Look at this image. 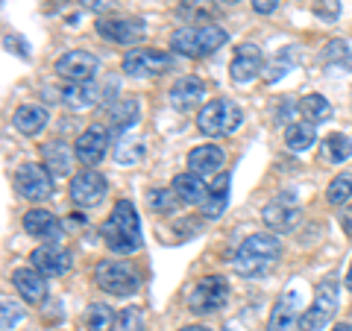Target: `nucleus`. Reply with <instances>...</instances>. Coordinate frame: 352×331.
Segmentation results:
<instances>
[{
	"instance_id": "19",
	"label": "nucleus",
	"mask_w": 352,
	"mask_h": 331,
	"mask_svg": "<svg viewBox=\"0 0 352 331\" xmlns=\"http://www.w3.org/2000/svg\"><path fill=\"white\" fill-rule=\"evenodd\" d=\"M12 284L18 288V293L24 296V302L38 305L47 296V284H44V275L36 267H21L12 273Z\"/></svg>"
},
{
	"instance_id": "45",
	"label": "nucleus",
	"mask_w": 352,
	"mask_h": 331,
	"mask_svg": "<svg viewBox=\"0 0 352 331\" xmlns=\"http://www.w3.org/2000/svg\"><path fill=\"white\" fill-rule=\"evenodd\" d=\"M291 109H294V103H291V100H285V103L279 106V112H276V124H285V115H288Z\"/></svg>"
},
{
	"instance_id": "24",
	"label": "nucleus",
	"mask_w": 352,
	"mask_h": 331,
	"mask_svg": "<svg viewBox=\"0 0 352 331\" xmlns=\"http://www.w3.org/2000/svg\"><path fill=\"white\" fill-rule=\"evenodd\" d=\"M12 126L27 138H36L38 132L47 126V109L36 106V103H27V106H18L15 115H12Z\"/></svg>"
},
{
	"instance_id": "16",
	"label": "nucleus",
	"mask_w": 352,
	"mask_h": 331,
	"mask_svg": "<svg viewBox=\"0 0 352 331\" xmlns=\"http://www.w3.org/2000/svg\"><path fill=\"white\" fill-rule=\"evenodd\" d=\"M300 205L291 203V196H279L261 208V220L270 231H291L296 223H300Z\"/></svg>"
},
{
	"instance_id": "47",
	"label": "nucleus",
	"mask_w": 352,
	"mask_h": 331,
	"mask_svg": "<svg viewBox=\"0 0 352 331\" xmlns=\"http://www.w3.org/2000/svg\"><path fill=\"white\" fill-rule=\"evenodd\" d=\"M179 331H208L206 326H185V328H179Z\"/></svg>"
},
{
	"instance_id": "18",
	"label": "nucleus",
	"mask_w": 352,
	"mask_h": 331,
	"mask_svg": "<svg viewBox=\"0 0 352 331\" xmlns=\"http://www.w3.org/2000/svg\"><path fill=\"white\" fill-rule=\"evenodd\" d=\"M296 305H300V296L294 290H285L270 311L267 331H296V326H300V319H296Z\"/></svg>"
},
{
	"instance_id": "32",
	"label": "nucleus",
	"mask_w": 352,
	"mask_h": 331,
	"mask_svg": "<svg viewBox=\"0 0 352 331\" xmlns=\"http://www.w3.org/2000/svg\"><path fill=\"white\" fill-rule=\"evenodd\" d=\"M323 156L332 164H344L352 159V138L344 132H332V135L323 138Z\"/></svg>"
},
{
	"instance_id": "7",
	"label": "nucleus",
	"mask_w": 352,
	"mask_h": 331,
	"mask_svg": "<svg viewBox=\"0 0 352 331\" xmlns=\"http://www.w3.org/2000/svg\"><path fill=\"white\" fill-rule=\"evenodd\" d=\"M226 299H229V282L223 275H206L188 293V311L197 317L214 314L226 305Z\"/></svg>"
},
{
	"instance_id": "50",
	"label": "nucleus",
	"mask_w": 352,
	"mask_h": 331,
	"mask_svg": "<svg viewBox=\"0 0 352 331\" xmlns=\"http://www.w3.org/2000/svg\"><path fill=\"white\" fill-rule=\"evenodd\" d=\"M223 331H232V328H223Z\"/></svg>"
},
{
	"instance_id": "22",
	"label": "nucleus",
	"mask_w": 352,
	"mask_h": 331,
	"mask_svg": "<svg viewBox=\"0 0 352 331\" xmlns=\"http://www.w3.org/2000/svg\"><path fill=\"white\" fill-rule=\"evenodd\" d=\"M223 161H226V152L220 150L217 144H200V147H194L188 152V168L197 176H212V173H217L220 168H223Z\"/></svg>"
},
{
	"instance_id": "10",
	"label": "nucleus",
	"mask_w": 352,
	"mask_h": 331,
	"mask_svg": "<svg viewBox=\"0 0 352 331\" xmlns=\"http://www.w3.org/2000/svg\"><path fill=\"white\" fill-rule=\"evenodd\" d=\"M106 194H109V182H106V176L97 170H82L71 179V203L76 208L100 205L106 200Z\"/></svg>"
},
{
	"instance_id": "35",
	"label": "nucleus",
	"mask_w": 352,
	"mask_h": 331,
	"mask_svg": "<svg viewBox=\"0 0 352 331\" xmlns=\"http://www.w3.org/2000/svg\"><path fill=\"white\" fill-rule=\"evenodd\" d=\"M291 65H294V47H282L276 56H273L267 65H264V73H261V76H264L267 82H279L282 76L291 71Z\"/></svg>"
},
{
	"instance_id": "9",
	"label": "nucleus",
	"mask_w": 352,
	"mask_h": 331,
	"mask_svg": "<svg viewBox=\"0 0 352 331\" xmlns=\"http://www.w3.org/2000/svg\"><path fill=\"white\" fill-rule=\"evenodd\" d=\"M15 191L30 203H44L53 196V173L44 164L27 161L15 170Z\"/></svg>"
},
{
	"instance_id": "46",
	"label": "nucleus",
	"mask_w": 352,
	"mask_h": 331,
	"mask_svg": "<svg viewBox=\"0 0 352 331\" xmlns=\"http://www.w3.org/2000/svg\"><path fill=\"white\" fill-rule=\"evenodd\" d=\"M344 284H346L349 293H352V264H349V270H346V279H344Z\"/></svg>"
},
{
	"instance_id": "25",
	"label": "nucleus",
	"mask_w": 352,
	"mask_h": 331,
	"mask_svg": "<svg viewBox=\"0 0 352 331\" xmlns=\"http://www.w3.org/2000/svg\"><path fill=\"white\" fill-rule=\"evenodd\" d=\"M229 185H232L229 173H217L214 176V182L208 185V194L203 200V217L217 220L220 214L226 212V205H229Z\"/></svg>"
},
{
	"instance_id": "38",
	"label": "nucleus",
	"mask_w": 352,
	"mask_h": 331,
	"mask_svg": "<svg viewBox=\"0 0 352 331\" xmlns=\"http://www.w3.org/2000/svg\"><path fill=\"white\" fill-rule=\"evenodd\" d=\"M118 331H147V323H144V311L135 305L124 308V311L118 314V323H115Z\"/></svg>"
},
{
	"instance_id": "13",
	"label": "nucleus",
	"mask_w": 352,
	"mask_h": 331,
	"mask_svg": "<svg viewBox=\"0 0 352 331\" xmlns=\"http://www.w3.org/2000/svg\"><path fill=\"white\" fill-rule=\"evenodd\" d=\"M30 261L44 279H59V275H65L71 270L74 255H71V249H65L59 244H44V247H38L36 252H32Z\"/></svg>"
},
{
	"instance_id": "41",
	"label": "nucleus",
	"mask_w": 352,
	"mask_h": 331,
	"mask_svg": "<svg viewBox=\"0 0 352 331\" xmlns=\"http://www.w3.org/2000/svg\"><path fill=\"white\" fill-rule=\"evenodd\" d=\"M3 47L9 53H15V56H21V59H30V44L21 36H15V32H12V36H9V32L3 36Z\"/></svg>"
},
{
	"instance_id": "11",
	"label": "nucleus",
	"mask_w": 352,
	"mask_h": 331,
	"mask_svg": "<svg viewBox=\"0 0 352 331\" xmlns=\"http://www.w3.org/2000/svg\"><path fill=\"white\" fill-rule=\"evenodd\" d=\"M97 68H100V59L88 50H68L56 59V76L65 82H91Z\"/></svg>"
},
{
	"instance_id": "43",
	"label": "nucleus",
	"mask_w": 352,
	"mask_h": 331,
	"mask_svg": "<svg viewBox=\"0 0 352 331\" xmlns=\"http://www.w3.org/2000/svg\"><path fill=\"white\" fill-rule=\"evenodd\" d=\"M250 3H252V12L256 15H270V12H276L279 0H250Z\"/></svg>"
},
{
	"instance_id": "34",
	"label": "nucleus",
	"mask_w": 352,
	"mask_h": 331,
	"mask_svg": "<svg viewBox=\"0 0 352 331\" xmlns=\"http://www.w3.org/2000/svg\"><path fill=\"white\" fill-rule=\"evenodd\" d=\"M115 323H118V314L109 305H103V302H91V305H88L85 326L91 328V331H109Z\"/></svg>"
},
{
	"instance_id": "8",
	"label": "nucleus",
	"mask_w": 352,
	"mask_h": 331,
	"mask_svg": "<svg viewBox=\"0 0 352 331\" xmlns=\"http://www.w3.org/2000/svg\"><path fill=\"white\" fill-rule=\"evenodd\" d=\"M120 68L129 76H162L176 68V56L168 50H156V47H141V50H129L120 59Z\"/></svg>"
},
{
	"instance_id": "40",
	"label": "nucleus",
	"mask_w": 352,
	"mask_h": 331,
	"mask_svg": "<svg viewBox=\"0 0 352 331\" xmlns=\"http://www.w3.org/2000/svg\"><path fill=\"white\" fill-rule=\"evenodd\" d=\"M314 15L323 21H338L340 18V0H314Z\"/></svg>"
},
{
	"instance_id": "42",
	"label": "nucleus",
	"mask_w": 352,
	"mask_h": 331,
	"mask_svg": "<svg viewBox=\"0 0 352 331\" xmlns=\"http://www.w3.org/2000/svg\"><path fill=\"white\" fill-rule=\"evenodd\" d=\"M80 6L88 9V12L103 15V12H112L115 9V0H80Z\"/></svg>"
},
{
	"instance_id": "6",
	"label": "nucleus",
	"mask_w": 352,
	"mask_h": 331,
	"mask_svg": "<svg viewBox=\"0 0 352 331\" xmlns=\"http://www.w3.org/2000/svg\"><path fill=\"white\" fill-rule=\"evenodd\" d=\"M338 290H340V284L335 275H326V279L317 284L311 308L300 317V331H320L329 326V319L335 317V308H338Z\"/></svg>"
},
{
	"instance_id": "49",
	"label": "nucleus",
	"mask_w": 352,
	"mask_h": 331,
	"mask_svg": "<svg viewBox=\"0 0 352 331\" xmlns=\"http://www.w3.org/2000/svg\"><path fill=\"white\" fill-rule=\"evenodd\" d=\"M223 6H235V3H241V0H220Z\"/></svg>"
},
{
	"instance_id": "28",
	"label": "nucleus",
	"mask_w": 352,
	"mask_h": 331,
	"mask_svg": "<svg viewBox=\"0 0 352 331\" xmlns=\"http://www.w3.org/2000/svg\"><path fill=\"white\" fill-rule=\"evenodd\" d=\"M170 187H173V194L179 196L185 205H197V203L203 205L206 194H208V187L203 185V176H197V173H191V170H188V173H176L173 182H170Z\"/></svg>"
},
{
	"instance_id": "15",
	"label": "nucleus",
	"mask_w": 352,
	"mask_h": 331,
	"mask_svg": "<svg viewBox=\"0 0 352 331\" xmlns=\"http://www.w3.org/2000/svg\"><path fill=\"white\" fill-rule=\"evenodd\" d=\"M109 126H100V124H94V126H88L80 138H76V159H80L82 164H88V168H94V164H100L103 156H106V150H109Z\"/></svg>"
},
{
	"instance_id": "17",
	"label": "nucleus",
	"mask_w": 352,
	"mask_h": 331,
	"mask_svg": "<svg viewBox=\"0 0 352 331\" xmlns=\"http://www.w3.org/2000/svg\"><path fill=\"white\" fill-rule=\"evenodd\" d=\"M203 97H206V82L197 80V76H179L170 85V106L176 112H188V109L200 106Z\"/></svg>"
},
{
	"instance_id": "33",
	"label": "nucleus",
	"mask_w": 352,
	"mask_h": 331,
	"mask_svg": "<svg viewBox=\"0 0 352 331\" xmlns=\"http://www.w3.org/2000/svg\"><path fill=\"white\" fill-rule=\"evenodd\" d=\"M179 203L182 200L173 194V187H150L147 191V205L156 214H173L179 208Z\"/></svg>"
},
{
	"instance_id": "21",
	"label": "nucleus",
	"mask_w": 352,
	"mask_h": 331,
	"mask_svg": "<svg viewBox=\"0 0 352 331\" xmlns=\"http://www.w3.org/2000/svg\"><path fill=\"white\" fill-rule=\"evenodd\" d=\"M141 117V109H138V100L135 97H124V100H118L112 109H109V132L112 135H126V132L138 124Z\"/></svg>"
},
{
	"instance_id": "4",
	"label": "nucleus",
	"mask_w": 352,
	"mask_h": 331,
	"mask_svg": "<svg viewBox=\"0 0 352 331\" xmlns=\"http://www.w3.org/2000/svg\"><path fill=\"white\" fill-rule=\"evenodd\" d=\"M244 124V112L235 100H208L197 115V129L208 138H220Z\"/></svg>"
},
{
	"instance_id": "44",
	"label": "nucleus",
	"mask_w": 352,
	"mask_h": 331,
	"mask_svg": "<svg viewBox=\"0 0 352 331\" xmlns=\"http://www.w3.org/2000/svg\"><path fill=\"white\" fill-rule=\"evenodd\" d=\"M338 220H340V229L346 231V238H352V205H349V208H344V212L338 214Z\"/></svg>"
},
{
	"instance_id": "29",
	"label": "nucleus",
	"mask_w": 352,
	"mask_h": 331,
	"mask_svg": "<svg viewBox=\"0 0 352 331\" xmlns=\"http://www.w3.org/2000/svg\"><path fill=\"white\" fill-rule=\"evenodd\" d=\"M41 164L47 168L53 176H68L71 173V150L65 141H47L41 147Z\"/></svg>"
},
{
	"instance_id": "20",
	"label": "nucleus",
	"mask_w": 352,
	"mask_h": 331,
	"mask_svg": "<svg viewBox=\"0 0 352 331\" xmlns=\"http://www.w3.org/2000/svg\"><path fill=\"white\" fill-rule=\"evenodd\" d=\"M59 100L68 109H74V112H82V109H91L100 103V88L94 85V80L91 82H68L59 91Z\"/></svg>"
},
{
	"instance_id": "23",
	"label": "nucleus",
	"mask_w": 352,
	"mask_h": 331,
	"mask_svg": "<svg viewBox=\"0 0 352 331\" xmlns=\"http://www.w3.org/2000/svg\"><path fill=\"white\" fill-rule=\"evenodd\" d=\"M24 231L32 238H44L50 244H56V235H59V220L47 208H30L24 214Z\"/></svg>"
},
{
	"instance_id": "26",
	"label": "nucleus",
	"mask_w": 352,
	"mask_h": 331,
	"mask_svg": "<svg viewBox=\"0 0 352 331\" xmlns=\"http://www.w3.org/2000/svg\"><path fill=\"white\" fill-rule=\"evenodd\" d=\"M320 65H323V71L326 73H349L352 71V50H349V44L346 41H340V38H332L323 47L320 53Z\"/></svg>"
},
{
	"instance_id": "48",
	"label": "nucleus",
	"mask_w": 352,
	"mask_h": 331,
	"mask_svg": "<svg viewBox=\"0 0 352 331\" xmlns=\"http://www.w3.org/2000/svg\"><path fill=\"white\" fill-rule=\"evenodd\" d=\"M332 331H352V326H349V323H340V326H335Z\"/></svg>"
},
{
	"instance_id": "31",
	"label": "nucleus",
	"mask_w": 352,
	"mask_h": 331,
	"mask_svg": "<svg viewBox=\"0 0 352 331\" xmlns=\"http://www.w3.org/2000/svg\"><path fill=\"white\" fill-rule=\"evenodd\" d=\"M296 109H300V115L308 120V124H314V126H320L326 124L329 117H332V106H329V100L323 94H305L300 103H296Z\"/></svg>"
},
{
	"instance_id": "37",
	"label": "nucleus",
	"mask_w": 352,
	"mask_h": 331,
	"mask_svg": "<svg viewBox=\"0 0 352 331\" xmlns=\"http://www.w3.org/2000/svg\"><path fill=\"white\" fill-rule=\"evenodd\" d=\"M352 200V173H338L326 187V203L329 205H344Z\"/></svg>"
},
{
	"instance_id": "14",
	"label": "nucleus",
	"mask_w": 352,
	"mask_h": 331,
	"mask_svg": "<svg viewBox=\"0 0 352 331\" xmlns=\"http://www.w3.org/2000/svg\"><path fill=\"white\" fill-rule=\"evenodd\" d=\"M261 71H264V59H261L258 44H252V41L238 44L235 56H232V62H229V73H232V80L238 85H247V82L256 80Z\"/></svg>"
},
{
	"instance_id": "27",
	"label": "nucleus",
	"mask_w": 352,
	"mask_h": 331,
	"mask_svg": "<svg viewBox=\"0 0 352 331\" xmlns=\"http://www.w3.org/2000/svg\"><path fill=\"white\" fill-rule=\"evenodd\" d=\"M217 12H220V6L214 0H182V3L176 6V15H179L185 24H194V27L214 24Z\"/></svg>"
},
{
	"instance_id": "39",
	"label": "nucleus",
	"mask_w": 352,
	"mask_h": 331,
	"mask_svg": "<svg viewBox=\"0 0 352 331\" xmlns=\"http://www.w3.org/2000/svg\"><path fill=\"white\" fill-rule=\"evenodd\" d=\"M21 319H24V308L12 299H3V308H0V326H3V331H12Z\"/></svg>"
},
{
	"instance_id": "30",
	"label": "nucleus",
	"mask_w": 352,
	"mask_h": 331,
	"mask_svg": "<svg viewBox=\"0 0 352 331\" xmlns=\"http://www.w3.org/2000/svg\"><path fill=\"white\" fill-rule=\"evenodd\" d=\"M317 138V126L308 124V120H294V124L285 126V147L294 152H302L314 144Z\"/></svg>"
},
{
	"instance_id": "36",
	"label": "nucleus",
	"mask_w": 352,
	"mask_h": 331,
	"mask_svg": "<svg viewBox=\"0 0 352 331\" xmlns=\"http://www.w3.org/2000/svg\"><path fill=\"white\" fill-rule=\"evenodd\" d=\"M144 152H147L144 141L124 135L118 141V147H115V159H118V164H138L141 159H144Z\"/></svg>"
},
{
	"instance_id": "12",
	"label": "nucleus",
	"mask_w": 352,
	"mask_h": 331,
	"mask_svg": "<svg viewBox=\"0 0 352 331\" xmlns=\"http://www.w3.org/2000/svg\"><path fill=\"white\" fill-rule=\"evenodd\" d=\"M97 36L112 44H138L144 41L147 27L141 18H100L97 21Z\"/></svg>"
},
{
	"instance_id": "3",
	"label": "nucleus",
	"mask_w": 352,
	"mask_h": 331,
	"mask_svg": "<svg viewBox=\"0 0 352 331\" xmlns=\"http://www.w3.org/2000/svg\"><path fill=\"white\" fill-rule=\"evenodd\" d=\"M229 41V32L220 24H203V27H179L170 32V50L185 59H206L217 53Z\"/></svg>"
},
{
	"instance_id": "2",
	"label": "nucleus",
	"mask_w": 352,
	"mask_h": 331,
	"mask_svg": "<svg viewBox=\"0 0 352 331\" xmlns=\"http://www.w3.org/2000/svg\"><path fill=\"white\" fill-rule=\"evenodd\" d=\"M103 244L115 255H132L141 249V220L135 214V205L129 200H118L112 214L100 229Z\"/></svg>"
},
{
	"instance_id": "1",
	"label": "nucleus",
	"mask_w": 352,
	"mask_h": 331,
	"mask_svg": "<svg viewBox=\"0 0 352 331\" xmlns=\"http://www.w3.org/2000/svg\"><path fill=\"white\" fill-rule=\"evenodd\" d=\"M279 258H282L279 238L258 231V235H250L238 244L232 267L238 275H244V279H258V275H267L273 267H276Z\"/></svg>"
},
{
	"instance_id": "5",
	"label": "nucleus",
	"mask_w": 352,
	"mask_h": 331,
	"mask_svg": "<svg viewBox=\"0 0 352 331\" xmlns=\"http://www.w3.org/2000/svg\"><path fill=\"white\" fill-rule=\"evenodd\" d=\"M94 284L109 296H132L141 288V275L129 261H100L94 267Z\"/></svg>"
}]
</instances>
